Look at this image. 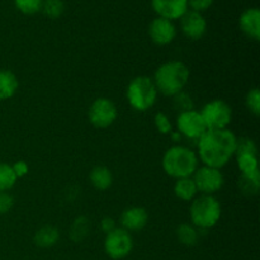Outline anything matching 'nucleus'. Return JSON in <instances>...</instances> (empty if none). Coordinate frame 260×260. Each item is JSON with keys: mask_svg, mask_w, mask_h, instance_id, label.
Listing matches in <instances>:
<instances>
[{"mask_svg": "<svg viewBox=\"0 0 260 260\" xmlns=\"http://www.w3.org/2000/svg\"><path fill=\"white\" fill-rule=\"evenodd\" d=\"M236 140L229 128L207 129L198 139V160L206 167L221 169L235 156Z\"/></svg>", "mask_w": 260, "mask_h": 260, "instance_id": "1", "label": "nucleus"}, {"mask_svg": "<svg viewBox=\"0 0 260 260\" xmlns=\"http://www.w3.org/2000/svg\"><path fill=\"white\" fill-rule=\"evenodd\" d=\"M189 69L180 61H169L162 63L155 71L152 81L157 89V93L167 96H174L183 91L189 81Z\"/></svg>", "mask_w": 260, "mask_h": 260, "instance_id": "2", "label": "nucleus"}, {"mask_svg": "<svg viewBox=\"0 0 260 260\" xmlns=\"http://www.w3.org/2000/svg\"><path fill=\"white\" fill-rule=\"evenodd\" d=\"M198 156L193 150L183 145H175L165 151L162 156V169L169 177L180 179L189 178L198 168Z\"/></svg>", "mask_w": 260, "mask_h": 260, "instance_id": "3", "label": "nucleus"}, {"mask_svg": "<svg viewBox=\"0 0 260 260\" xmlns=\"http://www.w3.org/2000/svg\"><path fill=\"white\" fill-rule=\"evenodd\" d=\"M190 222L200 230L217 225L221 218V205L215 196L201 194L192 201L189 207Z\"/></svg>", "mask_w": 260, "mask_h": 260, "instance_id": "4", "label": "nucleus"}, {"mask_svg": "<svg viewBox=\"0 0 260 260\" xmlns=\"http://www.w3.org/2000/svg\"><path fill=\"white\" fill-rule=\"evenodd\" d=\"M127 102L134 109L145 112L151 108L157 99V89L149 76H137L127 86Z\"/></svg>", "mask_w": 260, "mask_h": 260, "instance_id": "5", "label": "nucleus"}, {"mask_svg": "<svg viewBox=\"0 0 260 260\" xmlns=\"http://www.w3.org/2000/svg\"><path fill=\"white\" fill-rule=\"evenodd\" d=\"M207 129L228 128L233 119L231 107L221 99H215L206 104L200 112Z\"/></svg>", "mask_w": 260, "mask_h": 260, "instance_id": "6", "label": "nucleus"}, {"mask_svg": "<svg viewBox=\"0 0 260 260\" xmlns=\"http://www.w3.org/2000/svg\"><path fill=\"white\" fill-rule=\"evenodd\" d=\"M134 249V239L127 230L116 228L112 233L107 234L104 239V251L113 260L124 259Z\"/></svg>", "mask_w": 260, "mask_h": 260, "instance_id": "7", "label": "nucleus"}, {"mask_svg": "<svg viewBox=\"0 0 260 260\" xmlns=\"http://www.w3.org/2000/svg\"><path fill=\"white\" fill-rule=\"evenodd\" d=\"M192 179L197 187L198 193L208 196L217 193L225 183V178L221 173V169L206 167V165L197 168L194 174L192 175Z\"/></svg>", "mask_w": 260, "mask_h": 260, "instance_id": "8", "label": "nucleus"}, {"mask_svg": "<svg viewBox=\"0 0 260 260\" xmlns=\"http://www.w3.org/2000/svg\"><path fill=\"white\" fill-rule=\"evenodd\" d=\"M118 116L117 107L111 99L98 98L91 103L88 111V117L90 123L95 128H108L114 123Z\"/></svg>", "mask_w": 260, "mask_h": 260, "instance_id": "9", "label": "nucleus"}, {"mask_svg": "<svg viewBox=\"0 0 260 260\" xmlns=\"http://www.w3.org/2000/svg\"><path fill=\"white\" fill-rule=\"evenodd\" d=\"M177 128L182 136L192 140H198L206 131L205 121L200 112L190 109V111L182 112L177 117Z\"/></svg>", "mask_w": 260, "mask_h": 260, "instance_id": "10", "label": "nucleus"}, {"mask_svg": "<svg viewBox=\"0 0 260 260\" xmlns=\"http://www.w3.org/2000/svg\"><path fill=\"white\" fill-rule=\"evenodd\" d=\"M149 36L154 43L159 46L169 45L177 36V28L174 23L165 18H155L149 25Z\"/></svg>", "mask_w": 260, "mask_h": 260, "instance_id": "11", "label": "nucleus"}, {"mask_svg": "<svg viewBox=\"0 0 260 260\" xmlns=\"http://www.w3.org/2000/svg\"><path fill=\"white\" fill-rule=\"evenodd\" d=\"M180 29L185 37L190 40H200L207 30V22L202 13L188 9V12L180 18Z\"/></svg>", "mask_w": 260, "mask_h": 260, "instance_id": "12", "label": "nucleus"}, {"mask_svg": "<svg viewBox=\"0 0 260 260\" xmlns=\"http://www.w3.org/2000/svg\"><path fill=\"white\" fill-rule=\"evenodd\" d=\"M151 7L157 17L169 20L180 19L188 12V0H151Z\"/></svg>", "mask_w": 260, "mask_h": 260, "instance_id": "13", "label": "nucleus"}, {"mask_svg": "<svg viewBox=\"0 0 260 260\" xmlns=\"http://www.w3.org/2000/svg\"><path fill=\"white\" fill-rule=\"evenodd\" d=\"M122 229L129 231H140L147 225L149 215L142 207H129L124 210L121 215Z\"/></svg>", "mask_w": 260, "mask_h": 260, "instance_id": "14", "label": "nucleus"}, {"mask_svg": "<svg viewBox=\"0 0 260 260\" xmlns=\"http://www.w3.org/2000/svg\"><path fill=\"white\" fill-rule=\"evenodd\" d=\"M239 25L244 35L254 41L260 38V10L258 8H249L241 13L239 18Z\"/></svg>", "mask_w": 260, "mask_h": 260, "instance_id": "15", "label": "nucleus"}, {"mask_svg": "<svg viewBox=\"0 0 260 260\" xmlns=\"http://www.w3.org/2000/svg\"><path fill=\"white\" fill-rule=\"evenodd\" d=\"M18 86H19V81H18L17 75L13 71L2 69L0 70V102L8 101L14 96Z\"/></svg>", "mask_w": 260, "mask_h": 260, "instance_id": "16", "label": "nucleus"}, {"mask_svg": "<svg viewBox=\"0 0 260 260\" xmlns=\"http://www.w3.org/2000/svg\"><path fill=\"white\" fill-rule=\"evenodd\" d=\"M89 180L96 190H107L113 183V175L107 167H95L89 174Z\"/></svg>", "mask_w": 260, "mask_h": 260, "instance_id": "17", "label": "nucleus"}, {"mask_svg": "<svg viewBox=\"0 0 260 260\" xmlns=\"http://www.w3.org/2000/svg\"><path fill=\"white\" fill-rule=\"evenodd\" d=\"M197 187H196L192 177L180 178V179H177V182H175L174 194L179 200L185 201V202H192L196 198V196H197Z\"/></svg>", "mask_w": 260, "mask_h": 260, "instance_id": "18", "label": "nucleus"}, {"mask_svg": "<svg viewBox=\"0 0 260 260\" xmlns=\"http://www.w3.org/2000/svg\"><path fill=\"white\" fill-rule=\"evenodd\" d=\"M60 239V233L53 226H43L35 234L33 241L40 248H51Z\"/></svg>", "mask_w": 260, "mask_h": 260, "instance_id": "19", "label": "nucleus"}, {"mask_svg": "<svg viewBox=\"0 0 260 260\" xmlns=\"http://www.w3.org/2000/svg\"><path fill=\"white\" fill-rule=\"evenodd\" d=\"M177 238L183 245L194 246L198 243L200 234H198V229L192 223H182L177 229Z\"/></svg>", "mask_w": 260, "mask_h": 260, "instance_id": "20", "label": "nucleus"}, {"mask_svg": "<svg viewBox=\"0 0 260 260\" xmlns=\"http://www.w3.org/2000/svg\"><path fill=\"white\" fill-rule=\"evenodd\" d=\"M260 187V172L253 174H241L239 178V188L246 196L258 194Z\"/></svg>", "mask_w": 260, "mask_h": 260, "instance_id": "21", "label": "nucleus"}, {"mask_svg": "<svg viewBox=\"0 0 260 260\" xmlns=\"http://www.w3.org/2000/svg\"><path fill=\"white\" fill-rule=\"evenodd\" d=\"M17 180L18 178L12 165L7 162H0V192H8L12 189Z\"/></svg>", "mask_w": 260, "mask_h": 260, "instance_id": "22", "label": "nucleus"}, {"mask_svg": "<svg viewBox=\"0 0 260 260\" xmlns=\"http://www.w3.org/2000/svg\"><path fill=\"white\" fill-rule=\"evenodd\" d=\"M236 162L241 174H253L259 172L258 156L256 155H238Z\"/></svg>", "mask_w": 260, "mask_h": 260, "instance_id": "23", "label": "nucleus"}, {"mask_svg": "<svg viewBox=\"0 0 260 260\" xmlns=\"http://www.w3.org/2000/svg\"><path fill=\"white\" fill-rule=\"evenodd\" d=\"M41 10L48 18L56 19V18H60L62 15L63 10H65V4H63L62 0H43Z\"/></svg>", "mask_w": 260, "mask_h": 260, "instance_id": "24", "label": "nucleus"}, {"mask_svg": "<svg viewBox=\"0 0 260 260\" xmlns=\"http://www.w3.org/2000/svg\"><path fill=\"white\" fill-rule=\"evenodd\" d=\"M89 234V221L85 217H79L74 221L73 226H71L70 235L71 239L76 243L81 241L83 239L86 238Z\"/></svg>", "mask_w": 260, "mask_h": 260, "instance_id": "25", "label": "nucleus"}, {"mask_svg": "<svg viewBox=\"0 0 260 260\" xmlns=\"http://www.w3.org/2000/svg\"><path fill=\"white\" fill-rule=\"evenodd\" d=\"M238 155H256L258 156V147L254 140L249 137H240L236 140L235 156Z\"/></svg>", "mask_w": 260, "mask_h": 260, "instance_id": "26", "label": "nucleus"}, {"mask_svg": "<svg viewBox=\"0 0 260 260\" xmlns=\"http://www.w3.org/2000/svg\"><path fill=\"white\" fill-rule=\"evenodd\" d=\"M13 2H14L17 9L23 14L32 15L40 12L43 0H13Z\"/></svg>", "mask_w": 260, "mask_h": 260, "instance_id": "27", "label": "nucleus"}, {"mask_svg": "<svg viewBox=\"0 0 260 260\" xmlns=\"http://www.w3.org/2000/svg\"><path fill=\"white\" fill-rule=\"evenodd\" d=\"M246 108L249 109L250 113L254 116H259L260 114V91L258 88H253L248 91L245 98Z\"/></svg>", "mask_w": 260, "mask_h": 260, "instance_id": "28", "label": "nucleus"}, {"mask_svg": "<svg viewBox=\"0 0 260 260\" xmlns=\"http://www.w3.org/2000/svg\"><path fill=\"white\" fill-rule=\"evenodd\" d=\"M154 123H155V127H156V129L160 132V134L162 135L172 134L173 131L172 122H170L169 117H168L165 113H162V112H159V113L155 114Z\"/></svg>", "mask_w": 260, "mask_h": 260, "instance_id": "29", "label": "nucleus"}, {"mask_svg": "<svg viewBox=\"0 0 260 260\" xmlns=\"http://www.w3.org/2000/svg\"><path fill=\"white\" fill-rule=\"evenodd\" d=\"M174 107L179 111V113L190 111V109H193L192 98L188 94H185L184 91H180L179 94L174 95Z\"/></svg>", "mask_w": 260, "mask_h": 260, "instance_id": "30", "label": "nucleus"}, {"mask_svg": "<svg viewBox=\"0 0 260 260\" xmlns=\"http://www.w3.org/2000/svg\"><path fill=\"white\" fill-rule=\"evenodd\" d=\"M14 200L8 192H0V215H5L12 210Z\"/></svg>", "mask_w": 260, "mask_h": 260, "instance_id": "31", "label": "nucleus"}, {"mask_svg": "<svg viewBox=\"0 0 260 260\" xmlns=\"http://www.w3.org/2000/svg\"><path fill=\"white\" fill-rule=\"evenodd\" d=\"M212 4L213 0H188V8H190V10H193V12L198 13L210 9Z\"/></svg>", "mask_w": 260, "mask_h": 260, "instance_id": "32", "label": "nucleus"}, {"mask_svg": "<svg viewBox=\"0 0 260 260\" xmlns=\"http://www.w3.org/2000/svg\"><path fill=\"white\" fill-rule=\"evenodd\" d=\"M12 167H13V170H14L15 175H17V178L24 177V175L28 173V170H29L27 162L24 161H17L15 164H13Z\"/></svg>", "mask_w": 260, "mask_h": 260, "instance_id": "33", "label": "nucleus"}, {"mask_svg": "<svg viewBox=\"0 0 260 260\" xmlns=\"http://www.w3.org/2000/svg\"><path fill=\"white\" fill-rule=\"evenodd\" d=\"M101 228H102V230H103L104 233H106V235H107V234L112 233V231H113L114 229L117 228V226H116V221H114L112 217H104L103 220H102V222H101Z\"/></svg>", "mask_w": 260, "mask_h": 260, "instance_id": "34", "label": "nucleus"}]
</instances>
